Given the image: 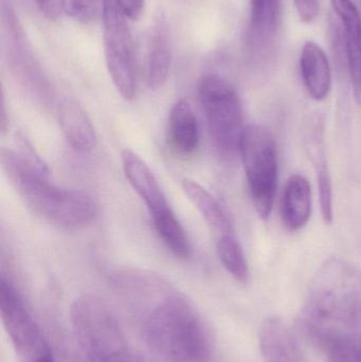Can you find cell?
Returning a JSON list of instances; mask_svg holds the SVG:
<instances>
[{
  "label": "cell",
  "instance_id": "cell-1",
  "mask_svg": "<svg viewBox=\"0 0 361 362\" xmlns=\"http://www.w3.org/2000/svg\"><path fill=\"white\" fill-rule=\"evenodd\" d=\"M114 287L150 362H210L209 332L193 304L158 276L124 272Z\"/></svg>",
  "mask_w": 361,
  "mask_h": 362
},
{
  "label": "cell",
  "instance_id": "cell-2",
  "mask_svg": "<svg viewBox=\"0 0 361 362\" xmlns=\"http://www.w3.org/2000/svg\"><path fill=\"white\" fill-rule=\"evenodd\" d=\"M1 167L11 185L28 208L63 229H80L95 221L99 212L93 196L82 189L50 183L49 175L28 163L16 151L2 148Z\"/></svg>",
  "mask_w": 361,
  "mask_h": 362
},
{
  "label": "cell",
  "instance_id": "cell-3",
  "mask_svg": "<svg viewBox=\"0 0 361 362\" xmlns=\"http://www.w3.org/2000/svg\"><path fill=\"white\" fill-rule=\"evenodd\" d=\"M361 325V272L331 259L317 270L307 293L302 327L307 332L356 331Z\"/></svg>",
  "mask_w": 361,
  "mask_h": 362
},
{
  "label": "cell",
  "instance_id": "cell-4",
  "mask_svg": "<svg viewBox=\"0 0 361 362\" xmlns=\"http://www.w3.org/2000/svg\"><path fill=\"white\" fill-rule=\"evenodd\" d=\"M72 331L86 362H136L124 333L107 304L85 295L70 310Z\"/></svg>",
  "mask_w": 361,
  "mask_h": 362
},
{
  "label": "cell",
  "instance_id": "cell-5",
  "mask_svg": "<svg viewBox=\"0 0 361 362\" xmlns=\"http://www.w3.org/2000/svg\"><path fill=\"white\" fill-rule=\"evenodd\" d=\"M239 153L252 204L259 216L267 219L273 212L279 175L275 138L264 127L247 125L242 134Z\"/></svg>",
  "mask_w": 361,
  "mask_h": 362
},
{
  "label": "cell",
  "instance_id": "cell-6",
  "mask_svg": "<svg viewBox=\"0 0 361 362\" xmlns=\"http://www.w3.org/2000/svg\"><path fill=\"white\" fill-rule=\"evenodd\" d=\"M199 95L214 144L224 155L239 153L244 129L243 106L232 84L220 74H207Z\"/></svg>",
  "mask_w": 361,
  "mask_h": 362
},
{
  "label": "cell",
  "instance_id": "cell-7",
  "mask_svg": "<svg viewBox=\"0 0 361 362\" xmlns=\"http://www.w3.org/2000/svg\"><path fill=\"white\" fill-rule=\"evenodd\" d=\"M104 53L112 83L123 99L137 93V66L133 35L118 0H102Z\"/></svg>",
  "mask_w": 361,
  "mask_h": 362
},
{
  "label": "cell",
  "instance_id": "cell-8",
  "mask_svg": "<svg viewBox=\"0 0 361 362\" xmlns=\"http://www.w3.org/2000/svg\"><path fill=\"white\" fill-rule=\"evenodd\" d=\"M0 314L19 362H55L42 329L13 283L1 276Z\"/></svg>",
  "mask_w": 361,
  "mask_h": 362
},
{
  "label": "cell",
  "instance_id": "cell-9",
  "mask_svg": "<svg viewBox=\"0 0 361 362\" xmlns=\"http://www.w3.org/2000/svg\"><path fill=\"white\" fill-rule=\"evenodd\" d=\"M343 25L348 72L356 102L361 104V15L353 0H331Z\"/></svg>",
  "mask_w": 361,
  "mask_h": 362
},
{
  "label": "cell",
  "instance_id": "cell-10",
  "mask_svg": "<svg viewBox=\"0 0 361 362\" xmlns=\"http://www.w3.org/2000/svg\"><path fill=\"white\" fill-rule=\"evenodd\" d=\"M305 148L313 163L319 187L320 209L324 223L331 225L333 221V187L329 169L328 158L324 150V123L319 117L309 120L305 131Z\"/></svg>",
  "mask_w": 361,
  "mask_h": 362
},
{
  "label": "cell",
  "instance_id": "cell-11",
  "mask_svg": "<svg viewBox=\"0 0 361 362\" xmlns=\"http://www.w3.org/2000/svg\"><path fill=\"white\" fill-rule=\"evenodd\" d=\"M282 21V0H250L247 45L254 54H264L273 45Z\"/></svg>",
  "mask_w": 361,
  "mask_h": 362
},
{
  "label": "cell",
  "instance_id": "cell-12",
  "mask_svg": "<svg viewBox=\"0 0 361 362\" xmlns=\"http://www.w3.org/2000/svg\"><path fill=\"white\" fill-rule=\"evenodd\" d=\"M259 340L264 362H309L296 336L281 319H266L261 327Z\"/></svg>",
  "mask_w": 361,
  "mask_h": 362
},
{
  "label": "cell",
  "instance_id": "cell-13",
  "mask_svg": "<svg viewBox=\"0 0 361 362\" xmlns=\"http://www.w3.org/2000/svg\"><path fill=\"white\" fill-rule=\"evenodd\" d=\"M123 172L136 193L143 200L150 214L170 206L160 183L146 161L134 151L125 148L121 153Z\"/></svg>",
  "mask_w": 361,
  "mask_h": 362
},
{
  "label": "cell",
  "instance_id": "cell-14",
  "mask_svg": "<svg viewBox=\"0 0 361 362\" xmlns=\"http://www.w3.org/2000/svg\"><path fill=\"white\" fill-rule=\"evenodd\" d=\"M300 71L309 95L316 101L326 99L332 88V68L324 49L313 40L303 45Z\"/></svg>",
  "mask_w": 361,
  "mask_h": 362
},
{
  "label": "cell",
  "instance_id": "cell-15",
  "mask_svg": "<svg viewBox=\"0 0 361 362\" xmlns=\"http://www.w3.org/2000/svg\"><path fill=\"white\" fill-rule=\"evenodd\" d=\"M59 127L66 141L78 152L93 150L97 144V134L88 115L72 100H63L57 106Z\"/></svg>",
  "mask_w": 361,
  "mask_h": 362
},
{
  "label": "cell",
  "instance_id": "cell-16",
  "mask_svg": "<svg viewBox=\"0 0 361 362\" xmlns=\"http://www.w3.org/2000/svg\"><path fill=\"white\" fill-rule=\"evenodd\" d=\"M312 213V189L300 174L290 176L282 197L281 215L286 229L299 231L309 223Z\"/></svg>",
  "mask_w": 361,
  "mask_h": 362
},
{
  "label": "cell",
  "instance_id": "cell-17",
  "mask_svg": "<svg viewBox=\"0 0 361 362\" xmlns=\"http://www.w3.org/2000/svg\"><path fill=\"white\" fill-rule=\"evenodd\" d=\"M305 334L326 362H361V334L357 331L326 329Z\"/></svg>",
  "mask_w": 361,
  "mask_h": 362
},
{
  "label": "cell",
  "instance_id": "cell-18",
  "mask_svg": "<svg viewBox=\"0 0 361 362\" xmlns=\"http://www.w3.org/2000/svg\"><path fill=\"white\" fill-rule=\"evenodd\" d=\"M167 136L171 146L182 155H191L201 141L199 121L188 100H180L172 107Z\"/></svg>",
  "mask_w": 361,
  "mask_h": 362
},
{
  "label": "cell",
  "instance_id": "cell-19",
  "mask_svg": "<svg viewBox=\"0 0 361 362\" xmlns=\"http://www.w3.org/2000/svg\"><path fill=\"white\" fill-rule=\"evenodd\" d=\"M172 63L171 37L169 28L160 19L150 34L146 59V83L150 89L161 88L167 82Z\"/></svg>",
  "mask_w": 361,
  "mask_h": 362
},
{
  "label": "cell",
  "instance_id": "cell-20",
  "mask_svg": "<svg viewBox=\"0 0 361 362\" xmlns=\"http://www.w3.org/2000/svg\"><path fill=\"white\" fill-rule=\"evenodd\" d=\"M182 189L189 199L196 206L208 225L218 232V236L235 232L232 221L223 204L197 181L184 180Z\"/></svg>",
  "mask_w": 361,
  "mask_h": 362
},
{
  "label": "cell",
  "instance_id": "cell-21",
  "mask_svg": "<svg viewBox=\"0 0 361 362\" xmlns=\"http://www.w3.org/2000/svg\"><path fill=\"white\" fill-rule=\"evenodd\" d=\"M153 223L159 238L167 248L179 259H188L191 245L186 230L172 211L171 206L152 213Z\"/></svg>",
  "mask_w": 361,
  "mask_h": 362
},
{
  "label": "cell",
  "instance_id": "cell-22",
  "mask_svg": "<svg viewBox=\"0 0 361 362\" xmlns=\"http://www.w3.org/2000/svg\"><path fill=\"white\" fill-rule=\"evenodd\" d=\"M216 249L228 274L239 283L247 282L249 279L247 259L235 232L218 236Z\"/></svg>",
  "mask_w": 361,
  "mask_h": 362
},
{
  "label": "cell",
  "instance_id": "cell-23",
  "mask_svg": "<svg viewBox=\"0 0 361 362\" xmlns=\"http://www.w3.org/2000/svg\"><path fill=\"white\" fill-rule=\"evenodd\" d=\"M99 8V0H66L65 10L72 18L81 23L95 21Z\"/></svg>",
  "mask_w": 361,
  "mask_h": 362
},
{
  "label": "cell",
  "instance_id": "cell-24",
  "mask_svg": "<svg viewBox=\"0 0 361 362\" xmlns=\"http://www.w3.org/2000/svg\"><path fill=\"white\" fill-rule=\"evenodd\" d=\"M15 140H16V144L17 146H18V148H17L18 150H17L16 152L18 153L28 163H30L32 167L35 168V169H37L38 171L42 172V173L49 175L48 167H47L45 161L40 158V155L36 152L31 142L25 137V135L18 133Z\"/></svg>",
  "mask_w": 361,
  "mask_h": 362
},
{
  "label": "cell",
  "instance_id": "cell-25",
  "mask_svg": "<svg viewBox=\"0 0 361 362\" xmlns=\"http://www.w3.org/2000/svg\"><path fill=\"white\" fill-rule=\"evenodd\" d=\"M294 4L297 13L303 23H313L319 15V0H294Z\"/></svg>",
  "mask_w": 361,
  "mask_h": 362
},
{
  "label": "cell",
  "instance_id": "cell-26",
  "mask_svg": "<svg viewBox=\"0 0 361 362\" xmlns=\"http://www.w3.org/2000/svg\"><path fill=\"white\" fill-rule=\"evenodd\" d=\"M40 12L51 21L61 17L65 10L66 0H35Z\"/></svg>",
  "mask_w": 361,
  "mask_h": 362
},
{
  "label": "cell",
  "instance_id": "cell-27",
  "mask_svg": "<svg viewBox=\"0 0 361 362\" xmlns=\"http://www.w3.org/2000/svg\"><path fill=\"white\" fill-rule=\"evenodd\" d=\"M121 10L131 21H138L144 10V0H118Z\"/></svg>",
  "mask_w": 361,
  "mask_h": 362
},
{
  "label": "cell",
  "instance_id": "cell-28",
  "mask_svg": "<svg viewBox=\"0 0 361 362\" xmlns=\"http://www.w3.org/2000/svg\"><path fill=\"white\" fill-rule=\"evenodd\" d=\"M1 132L4 133L6 129V125H8V119H6V106H4V99L2 98V106H1Z\"/></svg>",
  "mask_w": 361,
  "mask_h": 362
}]
</instances>
